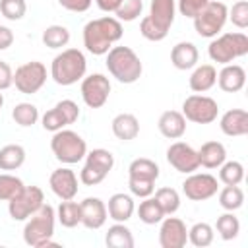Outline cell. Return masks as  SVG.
Here are the masks:
<instances>
[{
  "label": "cell",
  "instance_id": "obj_1",
  "mask_svg": "<svg viewBox=\"0 0 248 248\" xmlns=\"http://www.w3.org/2000/svg\"><path fill=\"white\" fill-rule=\"evenodd\" d=\"M122 33H124L122 23L116 17L105 16V17L91 19L83 27V46L91 54L103 56L112 48L116 41L122 39Z\"/></svg>",
  "mask_w": 248,
  "mask_h": 248
},
{
  "label": "cell",
  "instance_id": "obj_2",
  "mask_svg": "<svg viewBox=\"0 0 248 248\" xmlns=\"http://www.w3.org/2000/svg\"><path fill=\"white\" fill-rule=\"evenodd\" d=\"M54 221H56L54 207L48 205V203H43L31 217H27V223L23 227V240H25V244L33 246V248L56 246V242H52Z\"/></svg>",
  "mask_w": 248,
  "mask_h": 248
},
{
  "label": "cell",
  "instance_id": "obj_3",
  "mask_svg": "<svg viewBox=\"0 0 248 248\" xmlns=\"http://www.w3.org/2000/svg\"><path fill=\"white\" fill-rule=\"evenodd\" d=\"M85 70H87L85 54L78 48H66L54 56L50 64V78L58 85L66 87V85H74L79 79H83Z\"/></svg>",
  "mask_w": 248,
  "mask_h": 248
},
{
  "label": "cell",
  "instance_id": "obj_4",
  "mask_svg": "<svg viewBox=\"0 0 248 248\" xmlns=\"http://www.w3.org/2000/svg\"><path fill=\"white\" fill-rule=\"evenodd\" d=\"M107 70L120 83H134L140 79L143 66L130 46H112L107 52Z\"/></svg>",
  "mask_w": 248,
  "mask_h": 248
},
{
  "label": "cell",
  "instance_id": "obj_5",
  "mask_svg": "<svg viewBox=\"0 0 248 248\" xmlns=\"http://www.w3.org/2000/svg\"><path fill=\"white\" fill-rule=\"evenodd\" d=\"M159 178V165L147 157H138L128 167V186L138 198H147L155 190V180Z\"/></svg>",
  "mask_w": 248,
  "mask_h": 248
},
{
  "label": "cell",
  "instance_id": "obj_6",
  "mask_svg": "<svg viewBox=\"0 0 248 248\" xmlns=\"http://www.w3.org/2000/svg\"><path fill=\"white\" fill-rule=\"evenodd\" d=\"M50 149L54 153V157L64 163V165H74V163H79L85 153H87V143L85 140L74 132V130H58L54 132L52 140H50Z\"/></svg>",
  "mask_w": 248,
  "mask_h": 248
},
{
  "label": "cell",
  "instance_id": "obj_7",
  "mask_svg": "<svg viewBox=\"0 0 248 248\" xmlns=\"http://www.w3.org/2000/svg\"><path fill=\"white\" fill-rule=\"evenodd\" d=\"M207 54L217 64H232L234 58L248 54V37L244 33H223L209 43Z\"/></svg>",
  "mask_w": 248,
  "mask_h": 248
},
{
  "label": "cell",
  "instance_id": "obj_8",
  "mask_svg": "<svg viewBox=\"0 0 248 248\" xmlns=\"http://www.w3.org/2000/svg\"><path fill=\"white\" fill-rule=\"evenodd\" d=\"M227 16H229V8L221 0H209L202 8V12L194 17V29L200 37L205 39L217 37V33L227 23Z\"/></svg>",
  "mask_w": 248,
  "mask_h": 248
},
{
  "label": "cell",
  "instance_id": "obj_9",
  "mask_svg": "<svg viewBox=\"0 0 248 248\" xmlns=\"http://www.w3.org/2000/svg\"><path fill=\"white\" fill-rule=\"evenodd\" d=\"M114 167V155L108 149H93L85 153V165L79 172V180L85 186L101 184Z\"/></svg>",
  "mask_w": 248,
  "mask_h": 248
},
{
  "label": "cell",
  "instance_id": "obj_10",
  "mask_svg": "<svg viewBox=\"0 0 248 248\" xmlns=\"http://www.w3.org/2000/svg\"><path fill=\"white\" fill-rule=\"evenodd\" d=\"M45 203V194L39 186H23L8 202V213L14 221H25Z\"/></svg>",
  "mask_w": 248,
  "mask_h": 248
},
{
  "label": "cell",
  "instance_id": "obj_11",
  "mask_svg": "<svg viewBox=\"0 0 248 248\" xmlns=\"http://www.w3.org/2000/svg\"><path fill=\"white\" fill-rule=\"evenodd\" d=\"M182 114L186 120L196 122V124H211L213 120H217L219 114V107L217 101L207 97V95H190L184 99L182 103Z\"/></svg>",
  "mask_w": 248,
  "mask_h": 248
},
{
  "label": "cell",
  "instance_id": "obj_12",
  "mask_svg": "<svg viewBox=\"0 0 248 248\" xmlns=\"http://www.w3.org/2000/svg\"><path fill=\"white\" fill-rule=\"evenodd\" d=\"M45 81H46V68L43 62H37V60L25 62L14 72V85L23 95L37 93L45 85Z\"/></svg>",
  "mask_w": 248,
  "mask_h": 248
},
{
  "label": "cell",
  "instance_id": "obj_13",
  "mask_svg": "<svg viewBox=\"0 0 248 248\" xmlns=\"http://www.w3.org/2000/svg\"><path fill=\"white\" fill-rule=\"evenodd\" d=\"M219 182L209 172H190V176L182 182V192L192 202H203L217 194Z\"/></svg>",
  "mask_w": 248,
  "mask_h": 248
},
{
  "label": "cell",
  "instance_id": "obj_14",
  "mask_svg": "<svg viewBox=\"0 0 248 248\" xmlns=\"http://www.w3.org/2000/svg\"><path fill=\"white\" fill-rule=\"evenodd\" d=\"M79 116V108L72 99H62L60 103H56L50 110H46L41 118L43 128L48 132H58L62 128H66L68 124H74Z\"/></svg>",
  "mask_w": 248,
  "mask_h": 248
},
{
  "label": "cell",
  "instance_id": "obj_15",
  "mask_svg": "<svg viewBox=\"0 0 248 248\" xmlns=\"http://www.w3.org/2000/svg\"><path fill=\"white\" fill-rule=\"evenodd\" d=\"M110 95V81L103 74H91L81 79V99L89 108H101Z\"/></svg>",
  "mask_w": 248,
  "mask_h": 248
},
{
  "label": "cell",
  "instance_id": "obj_16",
  "mask_svg": "<svg viewBox=\"0 0 248 248\" xmlns=\"http://www.w3.org/2000/svg\"><path fill=\"white\" fill-rule=\"evenodd\" d=\"M167 161L169 165L178 170V172H184V174H190L194 170H198L200 167V161H198V151L184 143V141H174L169 145L167 149Z\"/></svg>",
  "mask_w": 248,
  "mask_h": 248
},
{
  "label": "cell",
  "instance_id": "obj_17",
  "mask_svg": "<svg viewBox=\"0 0 248 248\" xmlns=\"http://www.w3.org/2000/svg\"><path fill=\"white\" fill-rule=\"evenodd\" d=\"M188 242V229L182 219L167 217L159 229V244L161 248H184Z\"/></svg>",
  "mask_w": 248,
  "mask_h": 248
},
{
  "label": "cell",
  "instance_id": "obj_18",
  "mask_svg": "<svg viewBox=\"0 0 248 248\" xmlns=\"http://www.w3.org/2000/svg\"><path fill=\"white\" fill-rule=\"evenodd\" d=\"M48 184L54 196H58L60 200H74L78 194V176L72 169L62 167V169L52 170Z\"/></svg>",
  "mask_w": 248,
  "mask_h": 248
},
{
  "label": "cell",
  "instance_id": "obj_19",
  "mask_svg": "<svg viewBox=\"0 0 248 248\" xmlns=\"http://www.w3.org/2000/svg\"><path fill=\"white\" fill-rule=\"evenodd\" d=\"M79 211H81V225L85 229H101L107 221V205L99 198H85L79 202Z\"/></svg>",
  "mask_w": 248,
  "mask_h": 248
},
{
  "label": "cell",
  "instance_id": "obj_20",
  "mask_svg": "<svg viewBox=\"0 0 248 248\" xmlns=\"http://www.w3.org/2000/svg\"><path fill=\"white\" fill-rule=\"evenodd\" d=\"M219 126L225 136H231V138L246 136L248 134V112L244 108H231L221 116Z\"/></svg>",
  "mask_w": 248,
  "mask_h": 248
},
{
  "label": "cell",
  "instance_id": "obj_21",
  "mask_svg": "<svg viewBox=\"0 0 248 248\" xmlns=\"http://www.w3.org/2000/svg\"><path fill=\"white\" fill-rule=\"evenodd\" d=\"M217 83L225 93H236L246 83V72L238 64H225L217 74Z\"/></svg>",
  "mask_w": 248,
  "mask_h": 248
},
{
  "label": "cell",
  "instance_id": "obj_22",
  "mask_svg": "<svg viewBox=\"0 0 248 248\" xmlns=\"http://www.w3.org/2000/svg\"><path fill=\"white\" fill-rule=\"evenodd\" d=\"M176 16V2L174 0H151L149 4V19L159 25L161 29L169 31Z\"/></svg>",
  "mask_w": 248,
  "mask_h": 248
},
{
  "label": "cell",
  "instance_id": "obj_23",
  "mask_svg": "<svg viewBox=\"0 0 248 248\" xmlns=\"http://www.w3.org/2000/svg\"><path fill=\"white\" fill-rule=\"evenodd\" d=\"M159 132L169 138V140H178L184 136L186 132V118L182 112L178 110H165L161 116H159Z\"/></svg>",
  "mask_w": 248,
  "mask_h": 248
},
{
  "label": "cell",
  "instance_id": "obj_24",
  "mask_svg": "<svg viewBox=\"0 0 248 248\" xmlns=\"http://www.w3.org/2000/svg\"><path fill=\"white\" fill-rule=\"evenodd\" d=\"M198 58H200V52L196 48L194 43H188V41H182V43H176L170 50V62L176 70H190L198 64Z\"/></svg>",
  "mask_w": 248,
  "mask_h": 248
},
{
  "label": "cell",
  "instance_id": "obj_25",
  "mask_svg": "<svg viewBox=\"0 0 248 248\" xmlns=\"http://www.w3.org/2000/svg\"><path fill=\"white\" fill-rule=\"evenodd\" d=\"M134 200L128 194H112L108 198V205H107V215L116 221V223H126L132 215H134Z\"/></svg>",
  "mask_w": 248,
  "mask_h": 248
},
{
  "label": "cell",
  "instance_id": "obj_26",
  "mask_svg": "<svg viewBox=\"0 0 248 248\" xmlns=\"http://www.w3.org/2000/svg\"><path fill=\"white\" fill-rule=\"evenodd\" d=\"M227 159V149L221 141H205L198 149V161L205 169H217L225 163Z\"/></svg>",
  "mask_w": 248,
  "mask_h": 248
},
{
  "label": "cell",
  "instance_id": "obj_27",
  "mask_svg": "<svg viewBox=\"0 0 248 248\" xmlns=\"http://www.w3.org/2000/svg\"><path fill=\"white\" fill-rule=\"evenodd\" d=\"M112 134L122 140V141H130V140H136L138 134H140V122L134 114L130 112H122V114H116L112 118Z\"/></svg>",
  "mask_w": 248,
  "mask_h": 248
},
{
  "label": "cell",
  "instance_id": "obj_28",
  "mask_svg": "<svg viewBox=\"0 0 248 248\" xmlns=\"http://www.w3.org/2000/svg\"><path fill=\"white\" fill-rule=\"evenodd\" d=\"M217 83V70L211 64L198 66L190 76V89L194 93H205Z\"/></svg>",
  "mask_w": 248,
  "mask_h": 248
},
{
  "label": "cell",
  "instance_id": "obj_29",
  "mask_svg": "<svg viewBox=\"0 0 248 248\" xmlns=\"http://www.w3.org/2000/svg\"><path fill=\"white\" fill-rule=\"evenodd\" d=\"M105 242L108 248H134L132 231L124 223H114L112 227H108L105 234Z\"/></svg>",
  "mask_w": 248,
  "mask_h": 248
},
{
  "label": "cell",
  "instance_id": "obj_30",
  "mask_svg": "<svg viewBox=\"0 0 248 248\" xmlns=\"http://www.w3.org/2000/svg\"><path fill=\"white\" fill-rule=\"evenodd\" d=\"M25 163V149L17 143H8L0 149V170H16Z\"/></svg>",
  "mask_w": 248,
  "mask_h": 248
},
{
  "label": "cell",
  "instance_id": "obj_31",
  "mask_svg": "<svg viewBox=\"0 0 248 248\" xmlns=\"http://www.w3.org/2000/svg\"><path fill=\"white\" fill-rule=\"evenodd\" d=\"M56 219L60 221L62 227L66 229H74L76 225H79L81 221V211H79V203L72 202V200H62L58 209H56Z\"/></svg>",
  "mask_w": 248,
  "mask_h": 248
},
{
  "label": "cell",
  "instance_id": "obj_32",
  "mask_svg": "<svg viewBox=\"0 0 248 248\" xmlns=\"http://www.w3.org/2000/svg\"><path fill=\"white\" fill-rule=\"evenodd\" d=\"M138 217H140V221L145 223V225H155V223H161V221H163L165 213H163L161 205L157 203V200L151 198V196H147V198H143V202H140V205H138Z\"/></svg>",
  "mask_w": 248,
  "mask_h": 248
},
{
  "label": "cell",
  "instance_id": "obj_33",
  "mask_svg": "<svg viewBox=\"0 0 248 248\" xmlns=\"http://www.w3.org/2000/svg\"><path fill=\"white\" fill-rule=\"evenodd\" d=\"M244 203V192L242 188H238V184L234 186H225L219 192V205L227 211H236L240 209Z\"/></svg>",
  "mask_w": 248,
  "mask_h": 248
},
{
  "label": "cell",
  "instance_id": "obj_34",
  "mask_svg": "<svg viewBox=\"0 0 248 248\" xmlns=\"http://www.w3.org/2000/svg\"><path fill=\"white\" fill-rule=\"evenodd\" d=\"M215 229L223 240H232L240 232V221H238V217L232 215V211H229V213H223L217 217Z\"/></svg>",
  "mask_w": 248,
  "mask_h": 248
},
{
  "label": "cell",
  "instance_id": "obj_35",
  "mask_svg": "<svg viewBox=\"0 0 248 248\" xmlns=\"http://www.w3.org/2000/svg\"><path fill=\"white\" fill-rule=\"evenodd\" d=\"M70 41V31L64 25H48L43 31V45L48 48H62Z\"/></svg>",
  "mask_w": 248,
  "mask_h": 248
},
{
  "label": "cell",
  "instance_id": "obj_36",
  "mask_svg": "<svg viewBox=\"0 0 248 248\" xmlns=\"http://www.w3.org/2000/svg\"><path fill=\"white\" fill-rule=\"evenodd\" d=\"M213 227L209 223H196L192 229H188V242H192L196 248H205L213 242Z\"/></svg>",
  "mask_w": 248,
  "mask_h": 248
},
{
  "label": "cell",
  "instance_id": "obj_37",
  "mask_svg": "<svg viewBox=\"0 0 248 248\" xmlns=\"http://www.w3.org/2000/svg\"><path fill=\"white\" fill-rule=\"evenodd\" d=\"M219 180L225 186H234L244 180V167L238 161H225L219 170Z\"/></svg>",
  "mask_w": 248,
  "mask_h": 248
},
{
  "label": "cell",
  "instance_id": "obj_38",
  "mask_svg": "<svg viewBox=\"0 0 248 248\" xmlns=\"http://www.w3.org/2000/svg\"><path fill=\"white\" fill-rule=\"evenodd\" d=\"M155 200L161 205V209H163L165 215H172L180 207V196H178V192L174 188H169V186L159 188L155 192Z\"/></svg>",
  "mask_w": 248,
  "mask_h": 248
},
{
  "label": "cell",
  "instance_id": "obj_39",
  "mask_svg": "<svg viewBox=\"0 0 248 248\" xmlns=\"http://www.w3.org/2000/svg\"><path fill=\"white\" fill-rule=\"evenodd\" d=\"M12 118L16 120V124H19L23 128L33 126L39 120V108L31 103H17L12 110Z\"/></svg>",
  "mask_w": 248,
  "mask_h": 248
},
{
  "label": "cell",
  "instance_id": "obj_40",
  "mask_svg": "<svg viewBox=\"0 0 248 248\" xmlns=\"http://www.w3.org/2000/svg\"><path fill=\"white\" fill-rule=\"evenodd\" d=\"M143 2L141 0H122L120 6L114 10V16L118 21H134L141 16Z\"/></svg>",
  "mask_w": 248,
  "mask_h": 248
},
{
  "label": "cell",
  "instance_id": "obj_41",
  "mask_svg": "<svg viewBox=\"0 0 248 248\" xmlns=\"http://www.w3.org/2000/svg\"><path fill=\"white\" fill-rule=\"evenodd\" d=\"M25 184L14 174H0V202H10Z\"/></svg>",
  "mask_w": 248,
  "mask_h": 248
},
{
  "label": "cell",
  "instance_id": "obj_42",
  "mask_svg": "<svg viewBox=\"0 0 248 248\" xmlns=\"http://www.w3.org/2000/svg\"><path fill=\"white\" fill-rule=\"evenodd\" d=\"M25 12H27L25 0H0V14L10 21L21 19Z\"/></svg>",
  "mask_w": 248,
  "mask_h": 248
},
{
  "label": "cell",
  "instance_id": "obj_43",
  "mask_svg": "<svg viewBox=\"0 0 248 248\" xmlns=\"http://www.w3.org/2000/svg\"><path fill=\"white\" fill-rule=\"evenodd\" d=\"M227 19H231L232 25H236L238 29H246L248 27V2L246 0L234 2L232 8L229 10Z\"/></svg>",
  "mask_w": 248,
  "mask_h": 248
},
{
  "label": "cell",
  "instance_id": "obj_44",
  "mask_svg": "<svg viewBox=\"0 0 248 248\" xmlns=\"http://www.w3.org/2000/svg\"><path fill=\"white\" fill-rule=\"evenodd\" d=\"M140 33H141L147 41H163L169 31L161 29L159 25H155V23L145 16V17L141 19V23H140Z\"/></svg>",
  "mask_w": 248,
  "mask_h": 248
},
{
  "label": "cell",
  "instance_id": "obj_45",
  "mask_svg": "<svg viewBox=\"0 0 248 248\" xmlns=\"http://www.w3.org/2000/svg\"><path fill=\"white\" fill-rule=\"evenodd\" d=\"M209 0H178V4H176V8H178V12L184 16V17H196L200 12H202V8L207 4Z\"/></svg>",
  "mask_w": 248,
  "mask_h": 248
},
{
  "label": "cell",
  "instance_id": "obj_46",
  "mask_svg": "<svg viewBox=\"0 0 248 248\" xmlns=\"http://www.w3.org/2000/svg\"><path fill=\"white\" fill-rule=\"evenodd\" d=\"M58 4L68 10V12H76V14H81V12H87L93 4V0H58Z\"/></svg>",
  "mask_w": 248,
  "mask_h": 248
},
{
  "label": "cell",
  "instance_id": "obj_47",
  "mask_svg": "<svg viewBox=\"0 0 248 248\" xmlns=\"http://www.w3.org/2000/svg\"><path fill=\"white\" fill-rule=\"evenodd\" d=\"M10 85H14V72L8 62L0 60V91L8 89Z\"/></svg>",
  "mask_w": 248,
  "mask_h": 248
},
{
  "label": "cell",
  "instance_id": "obj_48",
  "mask_svg": "<svg viewBox=\"0 0 248 248\" xmlns=\"http://www.w3.org/2000/svg\"><path fill=\"white\" fill-rule=\"evenodd\" d=\"M12 43H14L12 29L6 25H0V50H6L8 46H12Z\"/></svg>",
  "mask_w": 248,
  "mask_h": 248
},
{
  "label": "cell",
  "instance_id": "obj_49",
  "mask_svg": "<svg viewBox=\"0 0 248 248\" xmlns=\"http://www.w3.org/2000/svg\"><path fill=\"white\" fill-rule=\"evenodd\" d=\"M95 2H97L99 10H103V12H114L120 6L122 0H95Z\"/></svg>",
  "mask_w": 248,
  "mask_h": 248
},
{
  "label": "cell",
  "instance_id": "obj_50",
  "mask_svg": "<svg viewBox=\"0 0 248 248\" xmlns=\"http://www.w3.org/2000/svg\"><path fill=\"white\" fill-rule=\"evenodd\" d=\"M2 105H4V95L0 93V108H2Z\"/></svg>",
  "mask_w": 248,
  "mask_h": 248
}]
</instances>
